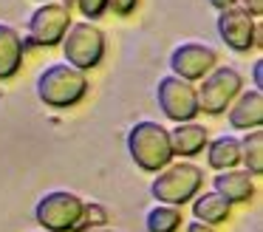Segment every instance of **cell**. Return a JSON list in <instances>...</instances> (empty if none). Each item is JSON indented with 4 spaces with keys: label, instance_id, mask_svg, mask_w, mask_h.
<instances>
[{
    "label": "cell",
    "instance_id": "6da1fadb",
    "mask_svg": "<svg viewBox=\"0 0 263 232\" xmlns=\"http://www.w3.org/2000/svg\"><path fill=\"white\" fill-rule=\"evenodd\" d=\"M88 88L91 85H88L85 71L68 65V62H48L34 82L37 99L54 111H68V108L80 105L88 96Z\"/></svg>",
    "mask_w": 263,
    "mask_h": 232
},
{
    "label": "cell",
    "instance_id": "7a4b0ae2",
    "mask_svg": "<svg viewBox=\"0 0 263 232\" xmlns=\"http://www.w3.org/2000/svg\"><path fill=\"white\" fill-rule=\"evenodd\" d=\"M127 153L133 164L144 173H159L161 167L173 162V147H170V133L159 122L142 119L127 130Z\"/></svg>",
    "mask_w": 263,
    "mask_h": 232
},
{
    "label": "cell",
    "instance_id": "3957f363",
    "mask_svg": "<svg viewBox=\"0 0 263 232\" xmlns=\"http://www.w3.org/2000/svg\"><path fill=\"white\" fill-rule=\"evenodd\" d=\"M63 45V57L68 65L80 68V71H93L102 65L108 43H105V31L91 20H77L68 26V31L60 40Z\"/></svg>",
    "mask_w": 263,
    "mask_h": 232
},
{
    "label": "cell",
    "instance_id": "277c9868",
    "mask_svg": "<svg viewBox=\"0 0 263 232\" xmlns=\"http://www.w3.org/2000/svg\"><path fill=\"white\" fill-rule=\"evenodd\" d=\"M201 184H204V170L193 162H178L159 170V175L150 184V192L161 204L184 207L187 201H193V195H198Z\"/></svg>",
    "mask_w": 263,
    "mask_h": 232
},
{
    "label": "cell",
    "instance_id": "5b68a950",
    "mask_svg": "<svg viewBox=\"0 0 263 232\" xmlns=\"http://www.w3.org/2000/svg\"><path fill=\"white\" fill-rule=\"evenodd\" d=\"M240 91H243V77L232 65H215L206 77H201V85L195 88L198 111L206 116H221Z\"/></svg>",
    "mask_w": 263,
    "mask_h": 232
},
{
    "label": "cell",
    "instance_id": "8992f818",
    "mask_svg": "<svg viewBox=\"0 0 263 232\" xmlns=\"http://www.w3.org/2000/svg\"><path fill=\"white\" fill-rule=\"evenodd\" d=\"M71 26V9L57 0H46L37 6L29 17V28H26L23 45H40V48H54L60 45L63 34Z\"/></svg>",
    "mask_w": 263,
    "mask_h": 232
},
{
    "label": "cell",
    "instance_id": "52a82bcc",
    "mask_svg": "<svg viewBox=\"0 0 263 232\" xmlns=\"http://www.w3.org/2000/svg\"><path fill=\"white\" fill-rule=\"evenodd\" d=\"M82 207H85V201H82L77 192L51 190L37 201L34 221L46 232H71L74 224L80 221V215H82Z\"/></svg>",
    "mask_w": 263,
    "mask_h": 232
},
{
    "label": "cell",
    "instance_id": "ba28073f",
    "mask_svg": "<svg viewBox=\"0 0 263 232\" xmlns=\"http://www.w3.org/2000/svg\"><path fill=\"white\" fill-rule=\"evenodd\" d=\"M156 102H159L161 113H164L170 122H193L198 116V94H195V85L187 79L176 77V74H167L159 79L156 85Z\"/></svg>",
    "mask_w": 263,
    "mask_h": 232
},
{
    "label": "cell",
    "instance_id": "9c48e42d",
    "mask_svg": "<svg viewBox=\"0 0 263 232\" xmlns=\"http://www.w3.org/2000/svg\"><path fill=\"white\" fill-rule=\"evenodd\" d=\"M218 37L227 43V48L238 51V54H249L252 48H257V23H255V14L243 9V6H229V9L218 11Z\"/></svg>",
    "mask_w": 263,
    "mask_h": 232
},
{
    "label": "cell",
    "instance_id": "30bf717a",
    "mask_svg": "<svg viewBox=\"0 0 263 232\" xmlns=\"http://www.w3.org/2000/svg\"><path fill=\"white\" fill-rule=\"evenodd\" d=\"M215 65H218L215 48H210L204 43H195V40L176 45L170 54V71L176 77L187 79V82H195V79L206 77Z\"/></svg>",
    "mask_w": 263,
    "mask_h": 232
},
{
    "label": "cell",
    "instance_id": "8fae6325",
    "mask_svg": "<svg viewBox=\"0 0 263 232\" xmlns=\"http://www.w3.org/2000/svg\"><path fill=\"white\" fill-rule=\"evenodd\" d=\"M229 124L235 130H252L263 124V91H240L229 105Z\"/></svg>",
    "mask_w": 263,
    "mask_h": 232
},
{
    "label": "cell",
    "instance_id": "7c38bea8",
    "mask_svg": "<svg viewBox=\"0 0 263 232\" xmlns=\"http://www.w3.org/2000/svg\"><path fill=\"white\" fill-rule=\"evenodd\" d=\"M23 57H26V45L23 37L14 26L0 23V82L14 79L23 68Z\"/></svg>",
    "mask_w": 263,
    "mask_h": 232
},
{
    "label": "cell",
    "instance_id": "4fadbf2b",
    "mask_svg": "<svg viewBox=\"0 0 263 232\" xmlns=\"http://www.w3.org/2000/svg\"><path fill=\"white\" fill-rule=\"evenodd\" d=\"M255 175L249 170H218V175L212 179L215 184V192H221L229 204H249L252 195H255Z\"/></svg>",
    "mask_w": 263,
    "mask_h": 232
},
{
    "label": "cell",
    "instance_id": "5bb4252c",
    "mask_svg": "<svg viewBox=\"0 0 263 232\" xmlns=\"http://www.w3.org/2000/svg\"><path fill=\"white\" fill-rule=\"evenodd\" d=\"M170 133V147H173V156H198L201 150L206 147L210 141V130L204 124H195V122H178Z\"/></svg>",
    "mask_w": 263,
    "mask_h": 232
},
{
    "label": "cell",
    "instance_id": "9a60e30c",
    "mask_svg": "<svg viewBox=\"0 0 263 232\" xmlns=\"http://www.w3.org/2000/svg\"><path fill=\"white\" fill-rule=\"evenodd\" d=\"M232 212V204L221 195V192H204V195H193V218L204 221V224H223Z\"/></svg>",
    "mask_w": 263,
    "mask_h": 232
},
{
    "label": "cell",
    "instance_id": "2e32d148",
    "mask_svg": "<svg viewBox=\"0 0 263 232\" xmlns=\"http://www.w3.org/2000/svg\"><path fill=\"white\" fill-rule=\"evenodd\" d=\"M206 162L212 170H229L240 164V141L235 136H218L215 141H206Z\"/></svg>",
    "mask_w": 263,
    "mask_h": 232
},
{
    "label": "cell",
    "instance_id": "e0dca14e",
    "mask_svg": "<svg viewBox=\"0 0 263 232\" xmlns=\"http://www.w3.org/2000/svg\"><path fill=\"white\" fill-rule=\"evenodd\" d=\"M181 224H184L181 209L173 207V204H159V207H153L147 212V218H144L147 232H178Z\"/></svg>",
    "mask_w": 263,
    "mask_h": 232
},
{
    "label": "cell",
    "instance_id": "ac0fdd59",
    "mask_svg": "<svg viewBox=\"0 0 263 232\" xmlns=\"http://www.w3.org/2000/svg\"><path fill=\"white\" fill-rule=\"evenodd\" d=\"M240 162L252 175H263V130L252 128V133L243 136L240 141Z\"/></svg>",
    "mask_w": 263,
    "mask_h": 232
},
{
    "label": "cell",
    "instance_id": "d6986e66",
    "mask_svg": "<svg viewBox=\"0 0 263 232\" xmlns=\"http://www.w3.org/2000/svg\"><path fill=\"white\" fill-rule=\"evenodd\" d=\"M102 224H108V209H105L102 204H97V201H91V204L85 201V207H82V215H80V221L74 224V229H71V232H88V229H99Z\"/></svg>",
    "mask_w": 263,
    "mask_h": 232
},
{
    "label": "cell",
    "instance_id": "ffe728a7",
    "mask_svg": "<svg viewBox=\"0 0 263 232\" xmlns=\"http://www.w3.org/2000/svg\"><path fill=\"white\" fill-rule=\"evenodd\" d=\"M74 3L85 20H99L108 11V0H74Z\"/></svg>",
    "mask_w": 263,
    "mask_h": 232
},
{
    "label": "cell",
    "instance_id": "44dd1931",
    "mask_svg": "<svg viewBox=\"0 0 263 232\" xmlns=\"http://www.w3.org/2000/svg\"><path fill=\"white\" fill-rule=\"evenodd\" d=\"M136 6H139V0H108V11H114L119 17H130L136 11Z\"/></svg>",
    "mask_w": 263,
    "mask_h": 232
},
{
    "label": "cell",
    "instance_id": "7402d4cb",
    "mask_svg": "<svg viewBox=\"0 0 263 232\" xmlns=\"http://www.w3.org/2000/svg\"><path fill=\"white\" fill-rule=\"evenodd\" d=\"M240 6H243L249 14H255V17H260L263 14V0H238Z\"/></svg>",
    "mask_w": 263,
    "mask_h": 232
},
{
    "label": "cell",
    "instance_id": "603a6c76",
    "mask_svg": "<svg viewBox=\"0 0 263 232\" xmlns=\"http://www.w3.org/2000/svg\"><path fill=\"white\" fill-rule=\"evenodd\" d=\"M187 232H215V226L212 224H204V221H198V218H193L187 224Z\"/></svg>",
    "mask_w": 263,
    "mask_h": 232
},
{
    "label": "cell",
    "instance_id": "cb8c5ba5",
    "mask_svg": "<svg viewBox=\"0 0 263 232\" xmlns=\"http://www.w3.org/2000/svg\"><path fill=\"white\" fill-rule=\"evenodd\" d=\"M252 74H255V88H263V60H255Z\"/></svg>",
    "mask_w": 263,
    "mask_h": 232
},
{
    "label": "cell",
    "instance_id": "d4e9b609",
    "mask_svg": "<svg viewBox=\"0 0 263 232\" xmlns=\"http://www.w3.org/2000/svg\"><path fill=\"white\" fill-rule=\"evenodd\" d=\"M235 3H238V0H210V6L215 11H223V9H229V6H235Z\"/></svg>",
    "mask_w": 263,
    "mask_h": 232
},
{
    "label": "cell",
    "instance_id": "484cf974",
    "mask_svg": "<svg viewBox=\"0 0 263 232\" xmlns=\"http://www.w3.org/2000/svg\"><path fill=\"white\" fill-rule=\"evenodd\" d=\"M88 232H114V229H102V226H99V229H88Z\"/></svg>",
    "mask_w": 263,
    "mask_h": 232
},
{
    "label": "cell",
    "instance_id": "4316f807",
    "mask_svg": "<svg viewBox=\"0 0 263 232\" xmlns=\"http://www.w3.org/2000/svg\"><path fill=\"white\" fill-rule=\"evenodd\" d=\"M43 3H46V0H43Z\"/></svg>",
    "mask_w": 263,
    "mask_h": 232
}]
</instances>
